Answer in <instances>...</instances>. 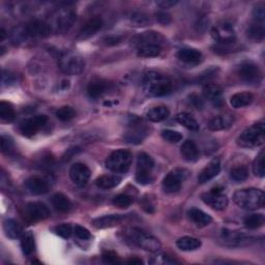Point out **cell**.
I'll return each mask as SVG.
<instances>
[{
	"instance_id": "cell-1",
	"label": "cell",
	"mask_w": 265,
	"mask_h": 265,
	"mask_svg": "<svg viewBox=\"0 0 265 265\" xmlns=\"http://www.w3.org/2000/svg\"><path fill=\"white\" fill-rule=\"evenodd\" d=\"M142 89L146 97L157 98L171 93L173 84L167 77L155 72L147 73L143 79Z\"/></svg>"
},
{
	"instance_id": "cell-2",
	"label": "cell",
	"mask_w": 265,
	"mask_h": 265,
	"mask_svg": "<svg viewBox=\"0 0 265 265\" xmlns=\"http://www.w3.org/2000/svg\"><path fill=\"white\" fill-rule=\"evenodd\" d=\"M233 201L242 209L257 210L264 206L265 196L262 189L249 188L236 190L233 195Z\"/></svg>"
},
{
	"instance_id": "cell-3",
	"label": "cell",
	"mask_w": 265,
	"mask_h": 265,
	"mask_svg": "<svg viewBox=\"0 0 265 265\" xmlns=\"http://www.w3.org/2000/svg\"><path fill=\"white\" fill-rule=\"evenodd\" d=\"M123 236L126 241H129L132 245L139 247L145 251L156 253L161 250L162 247L160 240L157 238L137 228L125 229L123 231Z\"/></svg>"
},
{
	"instance_id": "cell-4",
	"label": "cell",
	"mask_w": 265,
	"mask_h": 265,
	"mask_svg": "<svg viewBox=\"0 0 265 265\" xmlns=\"http://www.w3.org/2000/svg\"><path fill=\"white\" fill-rule=\"evenodd\" d=\"M52 33V29L49 23L45 21L40 20H34L31 22L27 23L22 28H16L13 37L15 40H23L26 38H47Z\"/></svg>"
},
{
	"instance_id": "cell-5",
	"label": "cell",
	"mask_w": 265,
	"mask_h": 265,
	"mask_svg": "<svg viewBox=\"0 0 265 265\" xmlns=\"http://www.w3.org/2000/svg\"><path fill=\"white\" fill-rule=\"evenodd\" d=\"M265 141V125L264 122H257L246 129L238 137L237 143L241 147H258Z\"/></svg>"
},
{
	"instance_id": "cell-6",
	"label": "cell",
	"mask_w": 265,
	"mask_h": 265,
	"mask_svg": "<svg viewBox=\"0 0 265 265\" xmlns=\"http://www.w3.org/2000/svg\"><path fill=\"white\" fill-rule=\"evenodd\" d=\"M76 21V12L72 8L63 7L58 9L51 18L49 23L53 33L66 34Z\"/></svg>"
},
{
	"instance_id": "cell-7",
	"label": "cell",
	"mask_w": 265,
	"mask_h": 265,
	"mask_svg": "<svg viewBox=\"0 0 265 265\" xmlns=\"http://www.w3.org/2000/svg\"><path fill=\"white\" fill-rule=\"evenodd\" d=\"M58 66L60 71L67 75L78 76L85 69V61L77 53L67 51L59 56Z\"/></svg>"
},
{
	"instance_id": "cell-8",
	"label": "cell",
	"mask_w": 265,
	"mask_h": 265,
	"mask_svg": "<svg viewBox=\"0 0 265 265\" xmlns=\"http://www.w3.org/2000/svg\"><path fill=\"white\" fill-rule=\"evenodd\" d=\"M133 155L129 151L119 150L112 152L106 161V167L115 173H124L130 169Z\"/></svg>"
},
{
	"instance_id": "cell-9",
	"label": "cell",
	"mask_w": 265,
	"mask_h": 265,
	"mask_svg": "<svg viewBox=\"0 0 265 265\" xmlns=\"http://www.w3.org/2000/svg\"><path fill=\"white\" fill-rule=\"evenodd\" d=\"M189 172L184 168H176L169 172L163 180V189L168 194H173L182 189V185L188 178Z\"/></svg>"
},
{
	"instance_id": "cell-10",
	"label": "cell",
	"mask_w": 265,
	"mask_h": 265,
	"mask_svg": "<svg viewBox=\"0 0 265 265\" xmlns=\"http://www.w3.org/2000/svg\"><path fill=\"white\" fill-rule=\"evenodd\" d=\"M220 239L223 245L230 248L247 247L250 246L252 242H254V238L252 236L247 235L245 233L239 231H231L228 229L222 230Z\"/></svg>"
},
{
	"instance_id": "cell-11",
	"label": "cell",
	"mask_w": 265,
	"mask_h": 265,
	"mask_svg": "<svg viewBox=\"0 0 265 265\" xmlns=\"http://www.w3.org/2000/svg\"><path fill=\"white\" fill-rule=\"evenodd\" d=\"M148 134H150L148 126L142 120L135 117L130 122L129 130L124 135V139L129 143L139 144L145 139Z\"/></svg>"
},
{
	"instance_id": "cell-12",
	"label": "cell",
	"mask_w": 265,
	"mask_h": 265,
	"mask_svg": "<svg viewBox=\"0 0 265 265\" xmlns=\"http://www.w3.org/2000/svg\"><path fill=\"white\" fill-rule=\"evenodd\" d=\"M238 76L247 83H259L262 79V73L257 63L251 60L243 61L238 67Z\"/></svg>"
},
{
	"instance_id": "cell-13",
	"label": "cell",
	"mask_w": 265,
	"mask_h": 265,
	"mask_svg": "<svg viewBox=\"0 0 265 265\" xmlns=\"http://www.w3.org/2000/svg\"><path fill=\"white\" fill-rule=\"evenodd\" d=\"M211 37L217 43L225 46L234 43L236 38L235 31L229 23H222L215 26L211 30Z\"/></svg>"
},
{
	"instance_id": "cell-14",
	"label": "cell",
	"mask_w": 265,
	"mask_h": 265,
	"mask_svg": "<svg viewBox=\"0 0 265 265\" xmlns=\"http://www.w3.org/2000/svg\"><path fill=\"white\" fill-rule=\"evenodd\" d=\"M201 198L205 204L216 210H223L228 205V198L223 193V189L220 188L213 189L210 192L203 194Z\"/></svg>"
},
{
	"instance_id": "cell-15",
	"label": "cell",
	"mask_w": 265,
	"mask_h": 265,
	"mask_svg": "<svg viewBox=\"0 0 265 265\" xmlns=\"http://www.w3.org/2000/svg\"><path fill=\"white\" fill-rule=\"evenodd\" d=\"M47 121L48 118L46 115H35L20 124V131L26 137H33L43 128Z\"/></svg>"
},
{
	"instance_id": "cell-16",
	"label": "cell",
	"mask_w": 265,
	"mask_h": 265,
	"mask_svg": "<svg viewBox=\"0 0 265 265\" xmlns=\"http://www.w3.org/2000/svg\"><path fill=\"white\" fill-rule=\"evenodd\" d=\"M90 170L89 168L81 163L74 164L70 169V177L72 182L78 187H84L90 178Z\"/></svg>"
},
{
	"instance_id": "cell-17",
	"label": "cell",
	"mask_w": 265,
	"mask_h": 265,
	"mask_svg": "<svg viewBox=\"0 0 265 265\" xmlns=\"http://www.w3.org/2000/svg\"><path fill=\"white\" fill-rule=\"evenodd\" d=\"M27 219L33 222L44 221L50 217V210L47 205L41 202H30L25 207Z\"/></svg>"
},
{
	"instance_id": "cell-18",
	"label": "cell",
	"mask_w": 265,
	"mask_h": 265,
	"mask_svg": "<svg viewBox=\"0 0 265 265\" xmlns=\"http://www.w3.org/2000/svg\"><path fill=\"white\" fill-rule=\"evenodd\" d=\"M165 41L164 37L155 33V31H147L140 35H137L132 38V44L137 48L143 45H158L161 46Z\"/></svg>"
},
{
	"instance_id": "cell-19",
	"label": "cell",
	"mask_w": 265,
	"mask_h": 265,
	"mask_svg": "<svg viewBox=\"0 0 265 265\" xmlns=\"http://www.w3.org/2000/svg\"><path fill=\"white\" fill-rule=\"evenodd\" d=\"M204 97L213 104L215 107L221 108L224 105V95L222 88L215 83H208L203 87Z\"/></svg>"
},
{
	"instance_id": "cell-20",
	"label": "cell",
	"mask_w": 265,
	"mask_h": 265,
	"mask_svg": "<svg viewBox=\"0 0 265 265\" xmlns=\"http://www.w3.org/2000/svg\"><path fill=\"white\" fill-rule=\"evenodd\" d=\"M221 171V163L219 158L211 161L198 176V182L200 185H204L209 180L215 178Z\"/></svg>"
},
{
	"instance_id": "cell-21",
	"label": "cell",
	"mask_w": 265,
	"mask_h": 265,
	"mask_svg": "<svg viewBox=\"0 0 265 265\" xmlns=\"http://www.w3.org/2000/svg\"><path fill=\"white\" fill-rule=\"evenodd\" d=\"M25 187L34 195H44L49 192V184L40 177L28 178L25 182Z\"/></svg>"
},
{
	"instance_id": "cell-22",
	"label": "cell",
	"mask_w": 265,
	"mask_h": 265,
	"mask_svg": "<svg viewBox=\"0 0 265 265\" xmlns=\"http://www.w3.org/2000/svg\"><path fill=\"white\" fill-rule=\"evenodd\" d=\"M103 27V20L101 18H91L83 25L79 33L80 38H88L95 35Z\"/></svg>"
},
{
	"instance_id": "cell-23",
	"label": "cell",
	"mask_w": 265,
	"mask_h": 265,
	"mask_svg": "<svg viewBox=\"0 0 265 265\" xmlns=\"http://www.w3.org/2000/svg\"><path fill=\"white\" fill-rule=\"evenodd\" d=\"M123 220V216L121 215H109L104 216L101 218H97L92 221V225L97 229H105L110 228L118 225Z\"/></svg>"
},
{
	"instance_id": "cell-24",
	"label": "cell",
	"mask_w": 265,
	"mask_h": 265,
	"mask_svg": "<svg viewBox=\"0 0 265 265\" xmlns=\"http://www.w3.org/2000/svg\"><path fill=\"white\" fill-rule=\"evenodd\" d=\"M177 56L180 60L186 63H189V65H196V63H199L202 60V53L193 48L180 49L177 53Z\"/></svg>"
},
{
	"instance_id": "cell-25",
	"label": "cell",
	"mask_w": 265,
	"mask_h": 265,
	"mask_svg": "<svg viewBox=\"0 0 265 265\" xmlns=\"http://www.w3.org/2000/svg\"><path fill=\"white\" fill-rule=\"evenodd\" d=\"M154 162L151 155L145 152L138 154L137 157V171L136 174H151Z\"/></svg>"
},
{
	"instance_id": "cell-26",
	"label": "cell",
	"mask_w": 265,
	"mask_h": 265,
	"mask_svg": "<svg viewBox=\"0 0 265 265\" xmlns=\"http://www.w3.org/2000/svg\"><path fill=\"white\" fill-rule=\"evenodd\" d=\"M180 153L188 162H196L199 158V150L193 140H187L183 143Z\"/></svg>"
},
{
	"instance_id": "cell-27",
	"label": "cell",
	"mask_w": 265,
	"mask_h": 265,
	"mask_svg": "<svg viewBox=\"0 0 265 265\" xmlns=\"http://www.w3.org/2000/svg\"><path fill=\"white\" fill-rule=\"evenodd\" d=\"M233 117L230 115H219L211 118L208 122V128L210 131H223L232 125Z\"/></svg>"
},
{
	"instance_id": "cell-28",
	"label": "cell",
	"mask_w": 265,
	"mask_h": 265,
	"mask_svg": "<svg viewBox=\"0 0 265 265\" xmlns=\"http://www.w3.org/2000/svg\"><path fill=\"white\" fill-rule=\"evenodd\" d=\"M189 218L190 219L193 223L198 226V227H206L208 226L213 219L209 215H207L204 211H202L201 209L198 208H190L188 213Z\"/></svg>"
},
{
	"instance_id": "cell-29",
	"label": "cell",
	"mask_w": 265,
	"mask_h": 265,
	"mask_svg": "<svg viewBox=\"0 0 265 265\" xmlns=\"http://www.w3.org/2000/svg\"><path fill=\"white\" fill-rule=\"evenodd\" d=\"M3 230L5 235L12 239L20 238L23 235V228L18 222L12 219H7L3 222Z\"/></svg>"
},
{
	"instance_id": "cell-30",
	"label": "cell",
	"mask_w": 265,
	"mask_h": 265,
	"mask_svg": "<svg viewBox=\"0 0 265 265\" xmlns=\"http://www.w3.org/2000/svg\"><path fill=\"white\" fill-rule=\"evenodd\" d=\"M170 115V111L166 107V106H156L150 109L146 113V117L150 121L152 122H161L167 119Z\"/></svg>"
},
{
	"instance_id": "cell-31",
	"label": "cell",
	"mask_w": 265,
	"mask_h": 265,
	"mask_svg": "<svg viewBox=\"0 0 265 265\" xmlns=\"http://www.w3.org/2000/svg\"><path fill=\"white\" fill-rule=\"evenodd\" d=\"M254 101V95L251 92H238L232 95L230 99V104L233 108L239 109L247 107Z\"/></svg>"
},
{
	"instance_id": "cell-32",
	"label": "cell",
	"mask_w": 265,
	"mask_h": 265,
	"mask_svg": "<svg viewBox=\"0 0 265 265\" xmlns=\"http://www.w3.org/2000/svg\"><path fill=\"white\" fill-rule=\"evenodd\" d=\"M121 182V177L117 175H103L95 180V185L102 189H110L117 187Z\"/></svg>"
},
{
	"instance_id": "cell-33",
	"label": "cell",
	"mask_w": 265,
	"mask_h": 265,
	"mask_svg": "<svg viewBox=\"0 0 265 265\" xmlns=\"http://www.w3.org/2000/svg\"><path fill=\"white\" fill-rule=\"evenodd\" d=\"M108 90V84L105 81H92L87 86V93L90 98L98 99Z\"/></svg>"
},
{
	"instance_id": "cell-34",
	"label": "cell",
	"mask_w": 265,
	"mask_h": 265,
	"mask_svg": "<svg viewBox=\"0 0 265 265\" xmlns=\"http://www.w3.org/2000/svg\"><path fill=\"white\" fill-rule=\"evenodd\" d=\"M201 245H202V243H201V241L198 238L190 236H184L176 241L177 248L186 252L198 250L201 247Z\"/></svg>"
},
{
	"instance_id": "cell-35",
	"label": "cell",
	"mask_w": 265,
	"mask_h": 265,
	"mask_svg": "<svg viewBox=\"0 0 265 265\" xmlns=\"http://www.w3.org/2000/svg\"><path fill=\"white\" fill-rule=\"evenodd\" d=\"M21 250H22L25 256H29L35 252L36 249V242H35V236L31 232L23 233V235L21 236Z\"/></svg>"
},
{
	"instance_id": "cell-36",
	"label": "cell",
	"mask_w": 265,
	"mask_h": 265,
	"mask_svg": "<svg viewBox=\"0 0 265 265\" xmlns=\"http://www.w3.org/2000/svg\"><path fill=\"white\" fill-rule=\"evenodd\" d=\"M176 120L179 124H182L183 126H185L186 129L189 130V131H198L200 129V125L198 123V121L193 117L192 115L189 114V113H186V112H183V113H179L177 114L176 116Z\"/></svg>"
},
{
	"instance_id": "cell-37",
	"label": "cell",
	"mask_w": 265,
	"mask_h": 265,
	"mask_svg": "<svg viewBox=\"0 0 265 265\" xmlns=\"http://www.w3.org/2000/svg\"><path fill=\"white\" fill-rule=\"evenodd\" d=\"M52 205L60 213H68L72 207L70 199L61 193H57L52 197Z\"/></svg>"
},
{
	"instance_id": "cell-38",
	"label": "cell",
	"mask_w": 265,
	"mask_h": 265,
	"mask_svg": "<svg viewBox=\"0 0 265 265\" xmlns=\"http://www.w3.org/2000/svg\"><path fill=\"white\" fill-rule=\"evenodd\" d=\"M162 47L158 45H143L137 48V54L139 57L151 58L156 57L161 54Z\"/></svg>"
},
{
	"instance_id": "cell-39",
	"label": "cell",
	"mask_w": 265,
	"mask_h": 265,
	"mask_svg": "<svg viewBox=\"0 0 265 265\" xmlns=\"http://www.w3.org/2000/svg\"><path fill=\"white\" fill-rule=\"evenodd\" d=\"M128 20L132 24V26H136V27L147 26L151 23L150 17L145 15L144 13H140V12H131L128 15Z\"/></svg>"
},
{
	"instance_id": "cell-40",
	"label": "cell",
	"mask_w": 265,
	"mask_h": 265,
	"mask_svg": "<svg viewBox=\"0 0 265 265\" xmlns=\"http://www.w3.org/2000/svg\"><path fill=\"white\" fill-rule=\"evenodd\" d=\"M264 216L262 214H255L248 216L245 221H243V224L249 229H258L264 225Z\"/></svg>"
},
{
	"instance_id": "cell-41",
	"label": "cell",
	"mask_w": 265,
	"mask_h": 265,
	"mask_svg": "<svg viewBox=\"0 0 265 265\" xmlns=\"http://www.w3.org/2000/svg\"><path fill=\"white\" fill-rule=\"evenodd\" d=\"M15 110L13 106L4 101L0 102V118L4 121H12L15 119Z\"/></svg>"
},
{
	"instance_id": "cell-42",
	"label": "cell",
	"mask_w": 265,
	"mask_h": 265,
	"mask_svg": "<svg viewBox=\"0 0 265 265\" xmlns=\"http://www.w3.org/2000/svg\"><path fill=\"white\" fill-rule=\"evenodd\" d=\"M230 177L231 179L234 180V182L240 183L246 180L249 177V170L246 166H238L234 167L230 171Z\"/></svg>"
},
{
	"instance_id": "cell-43",
	"label": "cell",
	"mask_w": 265,
	"mask_h": 265,
	"mask_svg": "<svg viewBox=\"0 0 265 265\" xmlns=\"http://www.w3.org/2000/svg\"><path fill=\"white\" fill-rule=\"evenodd\" d=\"M264 35H265V30H264V26L262 23H256L253 24L250 26L249 30H248V36L256 41H261L264 38Z\"/></svg>"
},
{
	"instance_id": "cell-44",
	"label": "cell",
	"mask_w": 265,
	"mask_h": 265,
	"mask_svg": "<svg viewBox=\"0 0 265 265\" xmlns=\"http://www.w3.org/2000/svg\"><path fill=\"white\" fill-rule=\"evenodd\" d=\"M75 116H76L75 109H73L72 107H70V106L61 107L56 112V117L61 121H69L75 117Z\"/></svg>"
},
{
	"instance_id": "cell-45",
	"label": "cell",
	"mask_w": 265,
	"mask_h": 265,
	"mask_svg": "<svg viewBox=\"0 0 265 265\" xmlns=\"http://www.w3.org/2000/svg\"><path fill=\"white\" fill-rule=\"evenodd\" d=\"M253 171L254 174L258 177H264L265 170H264V151H261L260 153L254 161L253 165Z\"/></svg>"
},
{
	"instance_id": "cell-46",
	"label": "cell",
	"mask_w": 265,
	"mask_h": 265,
	"mask_svg": "<svg viewBox=\"0 0 265 265\" xmlns=\"http://www.w3.org/2000/svg\"><path fill=\"white\" fill-rule=\"evenodd\" d=\"M133 201L134 199L131 196L125 195V194H120L113 198L112 203L119 208H126L132 205Z\"/></svg>"
},
{
	"instance_id": "cell-47",
	"label": "cell",
	"mask_w": 265,
	"mask_h": 265,
	"mask_svg": "<svg viewBox=\"0 0 265 265\" xmlns=\"http://www.w3.org/2000/svg\"><path fill=\"white\" fill-rule=\"evenodd\" d=\"M163 139L169 143H178L183 140V135L172 130H165L162 132Z\"/></svg>"
},
{
	"instance_id": "cell-48",
	"label": "cell",
	"mask_w": 265,
	"mask_h": 265,
	"mask_svg": "<svg viewBox=\"0 0 265 265\" xmlns=\"http://www.w3.org/2000/svg\"><path fill=\"white\" fill-rule=\"evenodd\" d=\"M54 232L62 238H69L72 235V227L69 224H61L54 228Z\"/></svg>"
},
{
	"instance_id": "cell-49",
	"label": "cell",
	"mask_w": 265,
	"mask_h": 265,
	"mask_svg": "<svg viewBox=\"0 0 265 265\" xmlns=\"http://www.w3.org/2000/svg\"><path fill=\"white\" fill-rule=\"evenodd\" d=\"M253 17L254 19H255L256 22L263 24L264 19H265V6L263 3L258 4L255 8H254Z\"/></svg>"
},
{
	"instance_id": "cell-50",
	"label": "cell",
	"mask_w": 265,
	"mask_h": 265,
	"mask_svg": "<svg viewBox=\"0 0 265 265\" xmlns=\"http://www.w3.org/2000/svg\"><path fill=\"white\" fill-rule=\"evenodd\" d=\"M140 205L142 206V208L146 211V213L148 214L154 213V204L151 201V199L150 198V196H144L140 201Z\"/></svg>"
},
{
	"instance_id": "cell-51",
	"label": "cell",
	"mask_w": 265,
	"mask_h": 265,
	"mask_svg": "<svg viewBox=\"0 0 265 265\" xmlns=\"http://www.w3.org/2000/svg\"><path fill=\"white\" fill-rule=\"evenodd\" d=\"M1 150L4 153H9L14 150V143L10 138L6 136L1 137Z\"/></svg>"
},
{
	"instance_id": "cell-52",
	"label": "cell",
	"mask_w": 265,
	"mask_h": 265,
	"mask_svg": "<svg viewBox=\"0 0 265 265\" xmlns=\"http://www.w3.org/2000/svg\"><path fill=\"white\" fill-rule=\"evenodd\" d=\"M75 234L77 235L78 238L83 239V240H87V239L91 238L90 232L86 228H84V227L79 226V225L75 227Z\"/></svg>"
},
{
	"instance_id": "cell-53",
	"label": "cell",
	"mask_w": 265,
	"mask_h": 265,
	"mask_svg": "<svg viewBox=\"0 0 265 265\" xmlns=\"http://www.w3.org/2000/svg\"><path fill=\"white\" fill-rule=\"evenodd\" d=\"M189 101L192 103V105L197 110H202L204 108V102L201 99L198 94L192 93L189 95Z\"/></svg>"
},
{
	"instance_id": "cell-54",
	"label": "cell",
	"mask_w": 265,
	"mask_h": 265,
	"mask_svg": "<svg viewBox=\"0 0 265 265\" xmlns=\"http://www.w3.org/2000/svg\"><path fill=\"white\" fill-rule=\"evenodd\" d=\"M155 19L158 23L163 25H168L169 23H171V16L165 12H158L155 14Z\"/></svg>"
},
{
	"instance_id": "cell-55",
	"label": "cell",
	"mask_w": 265,
	"mask_h": 265,
	"mask_svg": "<svg viewBox=\"0 0 265 265\" xmlns=\"http://www.w3.org/2000/svg\"><path fill=\"white\" fill-rule=\"evenodd\" d=\"M136 180L138 184L146 186L152 183V176L151 174H136Z\"/></svg>"
},
{
	"instance_id": "cell-56",
	"label": "cell",
	"mask_w": 265,
	"mask_h": 265,
	"mask_svg": "<svg viewBox=\"0 0 265 265\" xmlns=\"http://www.w3.org/2000/svg\"><path fill=\"white\" fill-rule=\"evenodd\" d=\"M103 259L105 262L107 263H118L120 262L117 255H115L114 253H111V252H108V253H105L103 255Z\"/></svg>"
},
{
	"instance_id": "cell-57",
	"label": "cell",
	"mask_w": 265,
	"mask_h": 265,
	"mask_svg": "<svg viewBox=\"0 0 265 265\" xmlns=\"http://www.w3.org/2000/svg\"><path fill=\"white\" fill-rule=\"evenodd\" d=\"M177 3H178V1H174V0H162V1L156 2V4L161 8H170Z\"/></svg>"
},
{
	"instance_id": "cell-58",
	"label": "cell",
	"mask_w": 265,
	"mask_h": 265,
	"mask_svg": "<svg viewBox=\"0 0 265 265\" xmlns=\"http://www.w3.org/2000/svg\"><path fill=\"white\" fill-rule=\"evenodd\" d=\"M78 151V148H71V150H69L66 154L63 155V160H70V158H72L74 156V154H76V152Z\"/></svg>"
},
{
	"instance_id": "cell-59",
	"label": "cell",
	"mask_w": 265,
	"mask_h": 265,
	"mask_svg": "<svg viewBox=\"0 0 265 265\" xmlns=\"http://www.w3.org/2000/svg\"><path fill=\"white\" fill-rule=\"evenodd\" d=\"M105 41H106V44H108V45H116L119 43L120 38L117 37H109L105 39Z\"/></svg>"
},
{
	"instance_id": "cell-60",
	"label": "cell",
	"mask_w": 265,
	"mask_h": 265,
	"mask_svg": "<svg viewBox=\"0 0 265 265\" xmlns=\"http://www.w3.org/2000/svg\"><path fill=\"white\" fill-rule=\"evenodd\" d=\"M128 263H130V264H143V261L141 259H138V258H131L128 260Z\"/></svg>"
},
{
	"instance_id": "cell-61",
	"label": "cell",
	"mask_w": 265,
	"mask_h": 265,
	"mask_svg": "<svg viewBox=\"0 0 265 265\" xmlns=\"http://www.w3.org/2000/svg\"><path fill=\"white\" fill-rule=\"evenodd\" d=\"M6 33H5V30L3 29V28H1V40H3L4 39V38H5V35Z\"/></svg>"
}]
</instances>
